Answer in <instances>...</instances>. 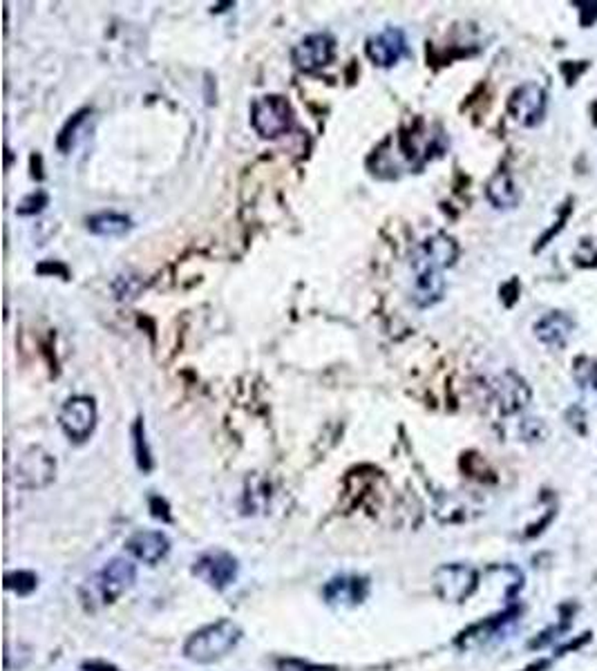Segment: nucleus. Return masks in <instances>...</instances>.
Masks as SVG:
<instances>
[{
    "label": "nucleus",
    "mask_w": 597,
    "mask_h": 671,
    "mask_svg": "<svg viewBox=\"0 0 597 671\" xmlns=\"http://www.w3.org/2000/svg\"><path fill=\"white\" fill-rule=\"evenodd\" d=\"M126 548L132 558L139 559V562L155 567V564L161 562L168 555L171 542H168V538L161 530H139V533H134L132 538L128 539Z\"/></svg>",
    "instance_id": "4468645a"
},
{
    "label": "nucleus",
    "mask_w": 597,
    "mask_h": 671,
    "mask_svg": "<svg viewBox=\"0 0 597 671\" xmlns=\"http://www.w3.org/2000/svg\"><path fill=\"white\" fill-rule=\"evenodd\" d=\"M562 74H564L566 84L568 85H575V81L580 79L582 74H584L586 70H589V61H580V63H573V61H564L560 65Z\"/></svg>",
    "instance_id": "a878e982"
},
{
    "label": "nucleus",
    "mask_w": 597,
    "mask_h": 671,
    "mask_svg": "<svg viewBox=\"0 0 597 671\" xmlns=\"http://www.w3.org/2000/svg\"><path fill=\"white\" fill-rule=\"evenodd\" d=\"M134 580H137V568L132 562L113 559L83 584L81 597H83L88 609H99V607L113 605L114 600H119L132 587Z\"/></svg>",
    "instance_id": "f257e3e1"
},
{
    "label": "nucleus",
    "mask_w": 597,
    "mask_h": 671,
    "mask_svg": "<svg viewBox=\"0 0 597 671\" xmlns=\"http://www.w3.org/2000/svg\"><path fill=\"white\" fill-rule=\"evenodd\" d=\"M291 105L280 94L255 99L251 105V125L264 139H276L291 128Z\"/></svg>",
    "instance_id": "20e7f679"
},
{
    "label": "nucleus",
    "mask_w": 597,
    "mask_h": 671,
    "mask_svg": "<svg viewBox=\"0 0 597 671\" xmlns=\"http://www.w3.org/2000/svg\"><path fill=\"white\" fill-rule=\"evenodd\" d=\"M476 584H479V576H476L475 568L459 562L443 564L432 576V587H435L436 596L443 602H452V605L468 600L476 591Z\"/></svg>",
    "instance_id": "7ed1b4c3"
},
{
    "label": "nucleus",
    "mask_w": 597,
    "mask_h": 671,
    "mask_svg": "<svg viewBox=\"0 0 597 671\" xmlns=\"http://www.w3.org/2000/svg\"><path fill=\"white\" fill-rule=\"evenodd\" d=\"M134 446H137V461L142 470H151L152 461H151V450H148V443H146V434H143V426L142 421H137L134 426Z\"/></svg>",
    "instance_id": "5701e85b"
},
{
    "label": "nucleus",
    "mask_w": 597,
    "mask_h": 671,
    "mask_svg": "<svg viewBox=\"0 0 597 671\" xmlns=\"http://www.w3.org/2000/svg\"><path fill=\"white\" fill-rule=\"evenodd\" d=\"M580 12V23L582 27H591L597 21V3L595 0H580V3H573Z\"/></svg>",
    "instance_id": "cd10ccee"
},
{
    "label": "nucleus",
    "mask_w": 597,
    "mask_h": 671,
    "mask_svg": "<svg viewBox=\"0 0 597 671\" xmlns=\"http://www.w3.org/2000/svg\"><path fill=\"white\" fill-rule=\"evenodd\" d=\"M88 117H90V110H83V113L74 114V117L67 122V125L64 130H61V134H59V148H61V151L67 153V151H72V148L76 146V142H79L81 125L88 122Z\"/></svg>",
    "instance_id": "aec40b11"
},
{
    "label": "nucleus",
    "mask_w": 597,
    "mask_h": 671,
    "mask_svg": "<svg viewBox=\"0 0 597 671\" xmlns=\"http://www.w3.org/2000/svg\"><path fill=\"white\" fill-rule=\"evenodd\" d=\"M502 301L505 302V307H513L514 302H517V293H519V282L517 280H513L510 284H505V287L502 289Z\"/></svg>",
    "instance_id": "c85d7f7f"
},
{
    "label": "nucleus",
    "mask_w": 597,
    "mask_h": 671,
    "mask_svg": "<svg viewBox=\"0 0 597 671\" xmlns=\"http://www.w3.org/2000/svg\"><path fill=\"white\" fill-rule=\"evenodd\" d=\"M568 215H571V202H568V204H564V206H562V215H560V220H557V222H555V226H553V229H548V231H546V233H543V235H542V238H539V242H537V246H534V251L543 249V246H546V244H548V240H551V238H555V235H557V233H560V231H562V229H564V224H566Z\"/></svg>",
    "instance_id": "bb28decb"
},
{
    "label": "nucleus",
    "mask_w": 597,
    "mask_h": 671,
    "mask_svg": "<svg viewBox=\"0 0 597 671\" xmlns=\"http://www.w3.org/2000/svg\"><path fill=\"white\" fill-rule=\"evenodd\" d=\"M47 206V195L43 191L32 192L18 204V215H36Z\"/></svg>",
    "instance_id": "393cba45"
},
{
    "label": "nucleus",
    "mask_w": 597,
    "mask_h": 671,
    "mask_svg": "<svg viewBox=\"0 0 597 671\" xmlns=\"http://www.w3.org/2000/svg\"><path fill=\"white\" fill-rule=\"evenodd\" d=\"M573 258H575L577 267H582V269L597 267V238H593V235L582 238L580 242H577L575 255H573Z\"/></svg>",
    "instance_id": "412c9836"
},
{
    "label": "nucleus",
    "mask_w": 597,
    "mask_h": 671,
    "mask_svg": "<svg viewBox=\"0 0 597 671\" xmlns=\"http://www.w3.org/2000/svg\"><path fill=\"white\" fill-rule=\"evenodd\" d=\"M280 669L282 671H327L322 667H311V665L300 663V660H282Z\"/></svg>",
    "instance_id": "c756f323"
},
{
    "label": "nucleus",
    "mask_w": 597,
    "mask_h": 671,
    "mask_svg": "<svg viewBox=\"0 0 597 671\" xmlns=\"http://www.w3.org/2000/svg\"><path fill=\"white\" fill-rule=\"evenodd\" d=\"M546 90L539 84H524L510 94L508 99V114L517 123L533 128V125L542 123L543 114H546Z\"/></svg>",
    "instance_id": "6e6552de"
},
{
    "label": "nucleus",
    "mask_w": 597,
    "mask_h": 671,
    "mask_svg": "<svg viewBox=\"0 0 597 671\" xmlns=\"http://www.w3.org/2000/svg\"><path fill=\"white\" fill-rule=\"evenodd\" d=\"M7 588L9 591H16L18 596H30L34 588H36V576L30 571L7 573Z\"/></svg>",
    "instance_id": "4be33fe9"
},
{
    "label": "nucleus",
    "mask_w": 597,
    "mask_h": 671,
    "mask_svg": "<svg viewBox=\"0 0 597 671\" xmlns=\"http://www.w3.org/2000/svg\"><path fill=\"white\" fill-rule=\"evenodd\" d=\"M242 640V629L233 620H218L195 631L184 645V656L197 665H209L224 658Z\"/></svg>",
    "instance_id": "f03ea898"
},
{
    "label": "nucleus",
    "mask_w": 597,
    "mask_h": 671,
    "mask_svg": "<svg viewBox=\"0 0 597 671\" xmlns=\"http://www.w3.org/2000/svg\"><path fill=\"white\" fill-rule=\"evenodd\" d=\"M459 258V244L445 233H436L432 238L423 240L412 253V269H439L445 271L447 267L456 262Z\"/></svg>",
    "instance_id": "1a4fd4ad"
},
{
    "label": "nucleus",
    "mask_w": 597,
    "mask_h": 671,
    "mask_svg": "<svg viewBox=\"0 0 597 671\" xmlns=\"http://www.w3.org/2000/svg\"><path fill=\"white\" fill-rule=\"evenodd\" d=\"M591 110H593V123L597 125V101H595V104H593V108H591Z\"/></svg>",
    "instance_id": "473e14b6"
},
{
    "label": "nucleus",
    "mask_w": 597,
    "mask_h": 671,
    "mask_svg": "<svg viewBox=\"0 0 597 671\" xmlns=\"http://www.w3.org/2000/svg\"><path fill=\"white\" fill-rule=\"evenodd\" d=\"M88 229L90 233L101 235V238H122V235H126L132 229V222L126 215L108 211V213L88 217Z\"/></svg>",
    "instance_id": "a211bd4d"
},
{
    "label": "nucleus",
    "mask_w": 597,
    "mask_h": 671,
    "mask_svg": "<svg viewBox=\"0 0 597 671\" xmlns=\"http://www.w3.org/2000/svg\"><path fill=\"white\" fill-rule=\"evenodd\" d=\"M56 475V461L43 448H30L14 468V484L23 490L45 488Z\"/></svg>",
    "instance_id": "39448f33"
},
{
    "label": "nucleus",
    "mask_w": 597,
    "mask_h": 671,
    "mask_svg": "<svg viewBox=\"0 0 597 671\" xmlns=\"http://www.w3.org/2000/svg\"><path fill=\"white\" fill-rule=\"evenodd\" d=\"M59 423L70 441H85L94 432L96 426V405L90 397H72L59 412Z\"/></svg>",
    "instance_id": "0eeeda50"
},
{
    "label": "nucleus",
    "mask_w": 597,
    "mask_h": 671,
    "mask_svg": "<svg viewBox=\"0 0 597 671\" xmlns=\"http://www.w3.org/2000/svg\"><path fill=\"white\" fill-rule=\"evenodd\" d=\"M369 582L365 577L356 576H340L325 584L322 596L329 605L334 607H356L367 597Z\"/></svg>",
    "instance_id": "ddd939ff"
},
{
    "label": "nucleus",
    "mask_w": 597,
    "mask_h": 671,
    "mask_svg": "<svg viewBox=\"0 0 597 671\" xmlns=\"http://www.w3.org/2000/svg\"><path fill=\"white\" fill-rule=\"evenodd\" d=\"M533 331L539 342L562 350V347L568 345L573 331H575V321L566 311H548L546 316H542L534 322Z\"/></svg>",
    "instance_id": "f8f14e48"
},
{
    "label": "nucleus",
    "mask_w": 597,
    "mask_h": 671,
    "mask_svg": "<svg viewBox=\"0 0 597 671\" xmlns=\"http://www.w3.org/2000/svg\"><path fill=\"white\" fill-rule=\"evenodd\" d=\"M365 52H367L369 61L374 65L394 67L407 54L406 34H403V30H398V27H385L383 32L367 38Z\"/></svg>",
    "instance_id": "9b49d317"
},
{
    "label": "nucleus",
    "mask_w": 597,
    "mask_h": 671,
    "mask_svg": "<svg viewBox=\"0 0 597 671\" xmlns=\"http://www.w3.org/2000/svg\"><path fill=\"white\" fill-rule=\"evenodd\" d=\"M139 289H142V282L134 275H119L114 280V293H117L119 301H126V298L130 301V298L137 296Z\"/></svg>",
    "instance_id": "b1692460"
},
{
    "label": "nucleus",
    "mask_w": 597,
    "mask_h": 671,
    "mask_svg": "<svg viewBox=\"0 0 597 671\" xmlns=\"http://www.w3.org/2000/svg\"><path fill=\"white\" fill-rule=\"evenodd\" d=\"M238 559L230 553H226V550H209V553L200 555L195 559V567H192V573L215 591L229 588L230 584L238 580Z\"/></svg>",
    "instance_id": "423d86ee"
},
{
    "label": "nucleus",
    "mask_w": 597,
    "mask_h": 671,
    "mask_svg": "<svg viewBox=\"0 0 597 671\" xmlns=\"http://www.w3.org/2000/svg\"><path fill=\"white\" fill-rule=\"evenodd\" d=\"M445 293V278L439 269H416L414 271L412 301L418 307H432L441 301Z\"/></svg>",
    "instance_id": "dca6fc26"
},
{
    "label": "nucleus",
    "mask_w": 597,
    "mask_h": 671,
    "mask_svg": "<svg viewBox=\"0 0 597 671\" xmlns=\"http://www.w3.org/2000/svg\"><path fill=\"white\" fill-rule=\"evenodd\" d=\"M85 671H119L117 667H113V665H105V663H96V660H93V663H85L83 665Z\"/></svg>",
    "instance_id": "2f4dec72"
},
{
    "label": "nucleus",
    "mask_w": 597,
    "mask_h": 671,
    "mask_svg": "<svg viewBox=\"0 0 597 671\" xmlns=\"http://www.w3.org/2000/svg\"><path fill=\"white\" fill-rule=\"evenodd\" d=\"M151 508H152V515H155L157 519L171 521V515H168V506H166V501H163V499L155 497V499L151 501Z\"/></svg>",
    "instance_id": "7c9ffc66"
},
{
    "label": "nucleus",
    "mask_w": 597,
    "mask_h": 671,
    "mask_svg": "<svg viewBox=\"0 0 597 671\" xmlns=\"http://www.w3.org/2000/svg\"><path fill=\"white\" fill-rule=\"evenodd\" d=\"M334 47L336 41L329 34H309L298 45H293L291 61L298 70L316 72L320 67L329 65L331 59H334Z\"/></svg>",
    "instance_id": "9d476101"
},
{
    "label": "nucleus",
    "mask_w": 597,
    "mask_h": 671,
    "mask_svg": "<svg viewBox=\"0 0 597 671\" xmlns=\"http://www.w3.org/2000/svg\"><path fill=\"white\" fill-rule=\"evenodd\" d=\"M573 374H575V380L580 388L591 390V392H597V360L589 359V356H582L573 363Z\"/></svg>",
    "instance_id": "6ab92c4d"
},
{
    "label": "nucleus",
    "mask_w": 597,
    "mask_h": 671,
    "mask_svg": "<svg viewBox=\"0 0 597 671\" xmlns=\"http://www.w3.org/2000/svg\"><path fill=\"white\" fill-rule=\"evenodd\" d=\"M494 399H497L504 414H514L528 405V400H531V388L526 385V380L519 379L513 371H508L494 385Z\"/></svg>",
    "instance_id": "2eb2a0df"
},
{
    "label": "nucleus",
    "mask_w": 597,
    "mask_h": 671,
    "mask_svg": "<svg viewBox=\"0 0 597 671\" xmlns=\"http://www.w3.org/2000/svg\"><path fill=\"white\" fill-rule=\"evenodd\" d=\"M485 197L494 209H517L522 202V192H519L517 183H514L510 173L499 171L490 177L488 186H485Z\"/></svg>",
    "instance_id": "f3484780"
}]
</instances>
